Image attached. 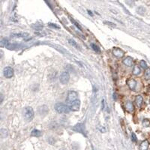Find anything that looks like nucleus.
<instances>
[{"instance_id":"nucleus-1","label":"nucleus","mask_w":150,"mask_h":150,"mask_svg":"<svg viewBox=\"0 0 150 150\" xmlns=\"http://www.w3.org/2000/svg\"><path fill=\"white\" fill-rule=\"evenodd\" d=\"M54 108L59 113H68L71 110L68 105L63 103H61V102L56 104L54 106Z\"/></svg>"},{"instance_id":"nucleus-2","label":"nucleus","mask_w":150,"mask_h":150,"mask_svg":"<svg viewBox=\"0 0 150 150\" xmlns=\"http://www.w3.org/2000/svg\"><path fill=\"white\" fill-rule=\"evenodd\" d=\"M34 116H35V113H34V110L32 109V107H26L24 108L23 110V116H24V119L26 120L27 122H30L34 118Z\"/></svg>"},{"instance_id":"nucleus-3","label":"nucleus","mask_w":150,"mask_h":150,"mask_svg":"<svg viewBox=\"0 0 150 150\" xmlns=\"http://www.w3.org/2000/svg\"><path fill=\"white\" fill-rule=\"evenodd\" d=\"M70 80V74L68 71H62L60 74L59 81L62 84H67Z\"/></svg>"},{"instance_id":"nucleus-4","label":"nucleus","mask_w":150,"mask_h":150,"mask_svg":"<svg viewBox=\"0 0 150 150\" xmlns=\"http://www.w3.org/2000/svg\"><path fill=\"white\" fill-rule=\"evenodd\" d=\"M78 99V94L75 91H69L68 92V97H67V102L68 104L75 101Z\"/></svg>"},{"instance_id":"nucleus-5","label":"nucleus","mask_w":150,"mask_h":150,"mask_svg":"<svg viewBox=\"0 0 150 150\" xmlns=\"http://www.w3.org/2000/svg\"><path fill=\"white\" fill-rule=\"evenodd\" d=\"M73 130L77 131V132L81 133L82 134H83L84 136L86 137V130H85V125L83 123H78V124H77L73 128Z\"/></svg>"},{"instance_id":"nucleus-6","label":"nucleus","mask_w":150,"mask_h":150,"mask_svg":"<svg viewBox=\"0 0 150 150\" xmlns=\"http://www.w3.org/2000/svg\"><path fill=\"white\" fill-rule=\"evenodd\" d=\"M68 106L69 107L70 110H72V111H78L80 110V101L79 99H77L75 101L68 104Z\"/></svg>"},{"instance_id":"nucleus-7","label":"nucleus","mask_w":150,"mask_h":150,"mask_svg":"<svg viewBox=\"0 0 150 150\" xmlns=\"http://www.w3.org/2000/svg\"><path fill=\"white\" fill-rule=\"evenodd\" d=\"M3 74L6 78H11L14 76V70L11 67H5L3 70Z\"/></svg>"},{"instance_id":"nucleus-8","label":"nucleus","mask_w":150,"mask_h":150,"mask_svg":"<svg viewBox=\"0 0 150 150\" xmlns=\"http://www.w3.org/2000/svg\"><path fill=\"white\" fill-rule=\"evenodd\" d=\"M113 55L117 58H122L125 55V52L118 47H114L113 50Z\"/></svg>"},{"instance_id":"nucleus-9","label":"nucleus","mask_w":150,"mask_h":150,"mask_svg":"<svg viewBox=\"0 0 150 150\" xmlns=\"http://www.w3.org/2000/svg\"><path fill=\"white\" fill-rule=\"evenodd\" d=\"M49 111L48 109V107L46 106V105H43V106H41L38 107V113L40 114L41 116H45L47 114Z\"/></svg>"},{"instance_id":"nucleus-10","label":"nucleus","mask_w":150,"mask_h":150,"mask_svg":"<svg viewBox=\"0 0 150 150\" xmlns=\"http://www.w3.org/2000/svg\"><path fill=\"white\" fill-rule=\"evenodd\" d=\"M127 84L129 87V89L131 90H134L136 89V86H137V82L136 80H134V79H130L127 81Z\"/></svg>"},{"instance_id":"nucleus-11","label":"nucleus","mask_w":150,"mask_h":150,"mask_svg":"<svg viewBox=\"0 0 150 150\" xmlns=\"http://www.w3.org/2000/svg\"><path fill=\"white\" fill-rule=\"evenodd\" d=\"M123 63L125 65H126L128 67H131V66H132V64H133V59L130 56H128V57L124 59Z\"/></svg>"},{"instance_id":"nucleus-12","label":"nucleus","mask_w":150,"mask_h":150,"mask_svg":"<svg viewBox=\"0 0 150 150\" xmlns=\"http://www.w3.org/2000/svg\"><path fill=\"white\" fill-rule=\"evenodd\" d=\"M125 107H126V110H128V112L132 113L134 111V104L131 101H128L126 104H125Z\"/></svg>"},{"instance_id":"nucleus-13","label":"nucleus","mask_w":150,"mask_h":150,"mask_svg":"<svg viewBox=\"0 0 150 150\" xmlns=\"http://www.w3.org/2000/svg\"><path fill=\"white\" fill-rule=\"evenodd\" d=\"M149 142L148 140H143L140 146V150H147L149 148Z\"/></svg>"},{"instance_id":"nucleus-14","label":"nucleus","mask_w":150,"mask_h":150,"mask_svg":"<svg viewBox=\"0 0 150 150\" xmlns=\"http://www.w3.org/2000/svg\"><path fill=\"white\" fill-rule=\"evenodd\" d=\"M135 102L137 105L138 107H140L143 104V98L141 95H137L136 97V99H135Z\"/></svg>"},{"instance_id":"nucleus-15","label":"nucleus","mask_w":150,"mask_h":150,"mask_svg":"<svg viewBox=\"0 0 150 150\" xmlns=\"http://www.w3.org/2000/svg\"><path fill=\"white\" fill-rule=\"evenodd\" d=\"M41 134H42L41 131L39 130H38V129H34V130L32 131V132H31V135H32V137H41Z\"/></svg>"},{"instance_id":"nucleus-16","label":"nucleus","mask_w":150,"mask_h":150,"mask_svg":"<svg viewBox=\"0 0 150 150\" xmlns=\"http://www.w3.org/2000/svg\"><path fill=\"white\" fill-rule=\"evenodd\" d=\"M137 14H139L140 15H143L146 12V8L143 6H140L137 8Z\"/></svg>"},{"instance_id":"nucleus-17","label":"nucleus","mask_w":150,"mask_h":150,"mask_svg":"<svg viewBox=\"0 0 150 150\" xmlns=\"http://www.w3.org/2000/svg\"><path fill=\"white\" fill-rule=\"evenodd\" d=\"M70 20H71V23H73V24H74V26H76L78 29L80 30V31H83V29H82V27L80 26V24H79V23H78L76 20H74L72 17H71Z\"/></svg>"},{"instance_id":"nucleus-18","label":"nucleus","mask_w":150,"mask_h":150,"mask_svg":"<svg viewBox=\"0 0 150 150\" xmlns=\"http://www.w3.org/2000/svg\"><path fill=\"white\" fill-rule=\"evenodd\" d=\"M140 72H141V70H140V68L137 65H135L134 67V69H133V74L134 75H138V74H140Z\"/></svg>"},{"instance_id":"nucleus-19","label":"nucleus","mask_w":150,"mask_h":150,"mask_svg":"<svg viewBox=\"0 0 150 150\" xmlns=\"http://www.w3.org/2000/svg\"><path fill=\"white\" fill-rule=\"evenodd\" d=\"M91 45V47H92V49L94 50L95 52H96V53H101V50L100 48L96 45V44H90Z\"/></svg>"},{"instance_id":"nucleus-20","label":"nucleus","mask_w":150,"mask_h":150,"mask_svg":"<svg viewBox=\"0 0 150 150\" xmlns=\"http://www.w3.org/2000/svg\"><path fill=\"white\" fill-rule=\"evenodd\" d=\"M26 35H29L26 34V33H19V34H14L12 35V37H14V38H25V37H26Z\"/></svg>"},{"instance_id":"nucleus-21","label":"nucleus","mask_w":150,"mask_h":150,"mask_svg":"<svg viewBox=\"0 0 150 150\" xmlns=\"http://www.w3.org/2000/svg\"><path fill=\"white\" fill-rule=\"evenodd\" d=\"M1 136L2 138H5L8 136V131L6 129H4V128L1 129Z\"/></svg>"},{"instance_id":"nucleus-22","label":"nucleus","mask_w":150,"mask_h":150,"mask_svg":"<svg viewBox=\"0 0 150 150\" xmlns=\"http://www.w3.org/2000/svg\"><path fill=\"white\" fill-rule=\"evenodd\" d=\"M144 75H145V78L146 80H150V68L146 69L145 73H144Z\"/></svg>"},{"instance_id":"nucleus-23","label":"nucleus","mask_w":150,"mask_h":150,"mask_svg":"<svg viewBox=\"0 0 150 150\" xmlns=\"http://www.w3.org/2000/svg\"><path fill=\"white\" fill-rule=\"evenodd\" d=\"M35 34L37 35H38V36H40V37H43V36H45L46 35V33L44 31H41V30H38V31L35 32Z\"/></svg>"},{"instance_id":"nucleus-24","label":"nucleus","mask_w":150,"mask_h":150,"mask_svg":"<svg viewBox=\"0 0 150 150\" xmlns=\"http://www.w3.org/2000/svg\"><path fill=\"white\" fill-rule=\"evenodd\" d=\"M140 64V66H141L143 68H146V69H147V64H146V62L144 60H141Z\"/></svg>"},{"instance_id":"nucleus-25","label":"nucleus","mask_w":150,"mask_h":150,"mask_svg":"<svg viewBox=\"0 0 150 150\" xmlns=\"http://www.w3.org/2000/svg\"><path fill=\"white\" fill-rule=\"evenodd\" d=\"M68 41H69V43H70L71 45H73V46H74L75 47H77V49L79 48V47H78V45L77 44V43L75 42V41L74 40H72V39H69L68 40Z\"/></svg>"},{"instance_id":"nucleus-26","label":"nucleus","mask_w":150,"mask_h":150,"mask_svg":"<svg viewBox=\"0 0 150 150\" xmlns=\"http://www.w3.org/2000/svg\"><path fill=\"white\" fill-rule=\"evenodd\" d=\"M131 140L134 143H137V136L134 133H131Z\"/></svg>"},{"instance_id":"nucleus-27","label":"nucleus","mask_w":150,"mask_h":150,"mask_svg":"<svg viewBox=\"0 0 150 150\" xmlns=\"http://www.w3.org/2000/svg\"><path fill=\"white\" fill-rule=\"evenodd\" d=\"M143 125L146 127H149L150 125V122L148 119H144L143 122Z\"/></svg>"},{"instance_id":"nucleus-28","label":"nucleus","mask_w":150,"mask_h":150,"mask_svg":"<svg viewBox=\"0 0 150 150\" xmlns=\"http://www.w3.org/2000/svg\"><path fill=\"white\" fill-rule=\"evenodd\" d=\"M48 25H49L50 26H51V27H53V28H56V29H60V26H57V25H56V24H54V23H49Z\"/></svg>"},{"instance_id":"nucleus-29","label":"nucleus","mask_w":150,"mask_h":150,"mask_svg":"<svg viewBox=\"0 0 150 150\" xmlns=\"http://www.w3.org/2000/svg\"><path fill=\"white\" fill-rule=\"evenodd\" d=\"M104 101H105L104 100H102V101H101V102H102V103H101V109H102V110L104 109Z\"/></svg>"},{"instance_id":"nucleus-30","label":"nucleus","mask_w":150,"mask_h":150,"mask_svg":"<svg viewBox=\"0 0 150 150\" xmlns=\"http://www.w3.org/2000/svg\"><path fill=\"white\" fill-rule=\"evenodd\" d=\"M113 99H114V100H116V99H117V95H116V93L113 94Z\"/></svg>"},{"instance_id":"nucleus-31","label":"nucleus","mask_w":150,"mask_h":150,"mask_svg":"<svg viewBox=\"0 0 150 150\" xmlns=\"http://www.w3.org/2000/svg\"><path fill=\"white\" fill-rule=\"evenodd\" d=\"M105 23H107V24H109V25H111V26H115V25H114L113 23H110V22H105Z\"/></svg>"},{"instance_id":"nucleus-32","label":"nucleus","mask_w":150,"mask_h":150,"mask_svg":"<svg viewBox=\"0 0 150 150\" xmlns=\"http://www.w3.org/2000/svg\"><path fill=\"white\" fill-rule=\"evenodd\" d=\"M89 11V14L92 15V11Z\"/></svg>"},{"instance_id":"nucleus-33","label":"nucleus","mask_w":150,"mask_h":150,"mask_svg":"<svg viewBox=\"0 0 150 150\" xmlns=\"http://www.w3.org/2000/svg\"><path fill=\"white\" fill-rule=\"evenodd\" d=\"M62 150H65V149H62Z\"/></svg>"}]
</instances>
